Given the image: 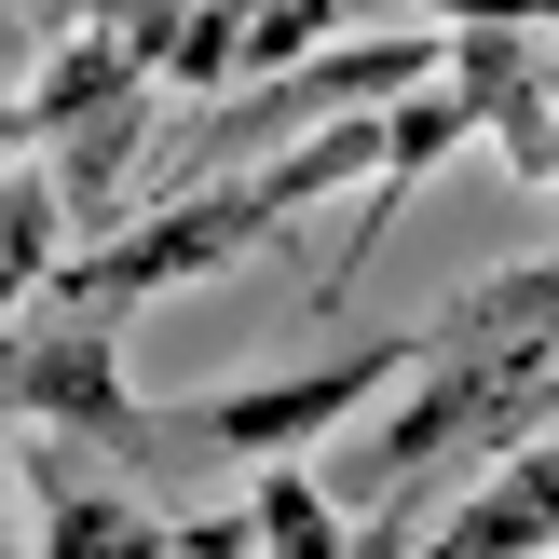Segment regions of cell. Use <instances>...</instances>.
<instances>
[{
    "mask_svg": "<svg viewBox=\"0 0 559 559\" xmlns=\"http://www.w3.org/2000/svg\"><path fill=\"white\" fill-rule=\"evenodd\" d=\"M14 437H82V464H109L136 491L191 478L178 424L136 409V382H123V328L82 314V300H27L14 314Z\"/></svg>",
    "mask_w": 559,
    "mask_h": 559,
    "instance_id": "cell-1",
    "label": "cell"
},
{
    "mask_svg": "<svg viewBox=\"0 0 559 559\" xmlns=\"http://www.w3.org/2000/svg\"><path fill=\"white\" fill-rule=\"evenodd\" d=\"M82 14L109 27V0H82ZM14 27H27V41H41V27H55V0H14Z\"/></svg>",
    "mask_w": 559,
    "mask_h": 559,
    "instance_id": "cell-12",
    "label": "cell"
},
{
    "mask_svg": "<svg viewBox=\"0 0 559 559\" xmlns=\"http://www.w3.org/2000/svg\"><path fill=\"white\" fill-rule=\"evenodd\" d=\"M109 27H123V41H136V55H151V69H164V41H178V27H191V0H109Z\"/></svg>",
    "mask_w": 559,
    "mask_h": 559,
    "instance_id": "cell-11",
    "label": "cell"
},
{
    "mask_svg": "<svg viewBox=\"0 0 559 559\" xmlns=\"http://www.w3.org/2000/svg\"><path fill=\"white\" fill-rule=\"evenodd\" d=\"M451 82L478 109V136L506 151V178L559 191V55H519V27H451Z\"/></svg>",
    "mask_w": 559,
    "mask_h": 559,
    "instance_id": "cell-5",
    "label": "cell"
},
{
    "mask_svg": "<svg viewBox=\"0 0 559 559\" xmlns=\"http://www.w3.org/2000/svg\"><path fill=\"white\" fill-rule=\"evenodd\" d=\"M246 41H260V0H191V27L164 41V82L178 96H246Z\"/></svg>",
    "mask_w": 559,
    "mask_h": 559,
    "instance_id": "cell-9",
    "label": "cell"
},
{
    "mask_svg": "<svg viewBox=\"0 0 559 559\" xmlns=\"http://www.w3.org/2000/svg\"><path fill=\"white\" fill-rule=\"evenodd\" d=\"M424 559H559V437L506 451L451 519H437V546H424Z\"/></svg>",
    "mask_w": 559,
    "mask_h": 559,
    "instance_id": "cell-6",
    "label": "cell"
},
{
    "mask_svg": "<svg viewBox=\"0 0 559 559\" xmlns=\"http://www.w3.org/2000/svg\"><path fill=\"white\" fill-rule=\"evenodd\" d=\"M246 506H260V559H342L355 546V506L328 478H300V464H260Z\"/></svg>",
    "mask_w": 559,
    "mask_h": 559,
    "instance_id": "cell-8",
    "label": "cell"
},
{
    "mask_svg": "<svg viewBox=\"0 0 559 559\" xmlns=\"http://www.w3.org/2000/svg\"><path fill=\"white\" fill-rule=\"evenodd\" d=\"M27 478V559H178V519L109 464H69V437H14Z\"/></svg>",
    "mask_w": 559,
    "mask_h": 559,
    "instance_id": "cell-4",
    "label": "cell"
},
{
    "mask_svg": "<svg viewBox=\"0 0 559 559\" xmlns=\"http://www.w3.org/2000/svg\"><path fill=\"white\" fill-rule=\"evenodd\" d=\"M382 382H424V328L342 342V355H314V369L218 382V396H191V409H178V451H191V478H218V464H246V478H260V464H300L328 424H355Z\"/></svg>",
    "mask_w": 559,
    "mask_h": 559,
    "instance_id": "cell-3",
    "label": "cell"
},
{
    "mask_svg": "<svg viewBox=\"0 0 559 559\" xmlns=\"http://www.w3.org/2000/svg\"><path fill=\"white\" fill-rule=\"evenodd\" d=\"M287 218H300V205H287V178H273V164H246V178H205V191H151L123 233H82V260H69V287H55V300H82V314H109V328H123L136 300L205 287V273L260 260Z\"/></svg>",
    "mask_w": 559,
    "mask_h": 559,
    "instance_id": "cell-2",
    "label": "cell"
},
{
    "mask_svg": "<svg viewBox=\"0 0 559 559\" xmlns=\"http://www.w3.org/2000/svg\"><path fill=\"white\" fill-rule=\"evenodd\" d=\"M123 96H164V69L123 41V27H82L69 55H41V69H27V96H14V151H55V136H82L96 109H123Z\"/></svg>",
    "mask_w": 559,
    "mask_h": 559,
    "instance_id": "cell-7",
    "label": "cell"
},
{
    "mask_svg": "<svg viewBox=\"0 0 559 559\" xmlns=\"http://www.w3.org/2000/svg\"><path fill=\"white\" fill-rule=\"evenodd\" d=\"M178 559H260V506H218V519H178Z\"/></svg>",
    "mask_w": 559,
    "mask_h": 559,
    "instance_id": "cell-10",
    "label": "cell"
}]
</instances>
